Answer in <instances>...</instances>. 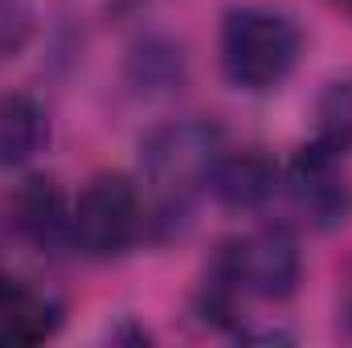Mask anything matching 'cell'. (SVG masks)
Masks as SVG:
<instances>
[{"label":"cell","instance_id":"cell-1","mask_svg":"<svg viewBox=\"0 0 352 348\" xmlns=\"http://www.w3.org/2000/svg\"><path fill=\"white\" fill-rule=\"evenodd\" d=\"M221 74L234 90L270 94L278 90L303 54L295 17L270 4H238L221 21Z\"/></svg>","mask_w":352,"mask_h":348},{"label":"cell","instance_id":"cell-2","mask_svg":"<svg viewBox=\"0 0 352 348\" xmlns=\"http://www.w3.org/2000/svg\"><path fill=\"white\" fill-rule=\"evenodd\" d=\"M226 152V131L213 119H173L144 135L140 168L164 213H184L188 201L209 184L213 164Z\"/></svg>","mask_w":352,"mask_h":348},{"label":"cell","instance_id":"cell-3","mask_svg":"<svg viewBox=\"0 0 352 348\" xmlns=\"http://www.w3.org/2000/svg\"><path fill=\"white\" fill-rule=\"evenodd\" d=\"M144 197L123 173H98L70 205L66 242L87 259H115L144 234Z\"/></svg>","mask_w":352,"mask_h":348},{"label":"cell","instance_id":"cell-4","mask_svg":"<svg viewBox=\"0 0 352 348\" xmlns=\"http://www.w3.org/2000/svg\"><path fill=\"white\" fill-rule=\"evenodd\" d=\"M213 274L230 279L238 287V295L283 303L299 291L303 254H299V242L287 226H263L250 238L221 246V254L213 262Z\"/></svg>","mask_w":352,"mask_h":348},{"label":"cell","instance_id":"cell-5","mask_svg":"<svg viewBox=\"0 0 352 348\" xmlns=\"http://www.w3.org/2000/svg\"><path fill=\"white\" fill-rule=\"evenodd\" d=\"M287 188H291L295 205L316 226H340V221H349L352 184L340 173V156H328L316 144H307L295 156V164L287 168Z\"/></svg>","mask_w":352,"mask_h":348},{"label":"cell","instance_id":"cell-6","mask_svg":"<svg viewBox=\"0 0 352 348\" xmlns=\"http://www.w3.org/2000/svg\"><path fill=\"white\" fill-rule=\"evenodd\" d=\"M278 164L266 156L263 148H246V152H221V160L209 173V193L226 205V209H263L266 201L278 193Z\"/></svg>","mask_w":352,"mask_h":348},{"label":"cell","instance_id":"cell-7","mask_svg":"<svg viewBox=\"0 0 352 348\" xmlns=\"http://www.w3.org/2000/svg\"><path fill=\"white\" fill-rule=\"evenodd\" d=\"M8 221L12 230L33 242V246H62L70 234V205L58 180L50 176H29L12 197H8Z\"/></svg>","mask_w":352,"mask_h":348},{"label":"cell","instance_id":"cell-8","mask_svg":"<svg viewBox=\"0 0 352 348\" xmlns=\"http://www.w3.org/2000/svg\"><path fill=\"white\" fill-rule=\"evenodd\" d=\"M62 324V307L37 295L25 279L0 270V345H37L54 336Z\"/></svg>","mask_w":352,"mask_h":348},{"label":"cell","instance_id":"cell-9","mask_svg":"<svg viewBox=\"0 0 352 348\" xmlns=\"http://www.w3.org/2000/svg\"><path fill=\"white\" fill-rule=\"evenodd\" d=\"M50 144V115L33 94H0V168H25Z\"/></svg>","mask_w":352,"mask_h":348},{"label":"cell","instance_id":"cell-10","mask_svg":"<svg viewBox=\"0 0 352 348\" xmlns=\"http://www.w3.org/2000/svg\"><path fill=\"white\" fill-rule=\"evenodd\" d=\"M320 152L328 156H349L352 152V78L344 83H332V87L320 94V107H316V140H311Z\"/></svg>","mask_w":352,"mask_h":348},{"label":"cell","instance_id":"cell-11","mask_svg":"<svg viewBox=\"0 0 352 348\" xmlns=\"http://www.w3.org/2000/svg\"><path fill=\"white\" fill-rule=\"evenodd\" d=\"M131 74L140 87H176L184 83V58L168 41H144L131 58Z\"/></svg>","mask_w":352,"mask_h":348},{"label":"cell","instance_id":"cell-12","mask_svg":"<svg viewBox=\"0 0 352 348\" xmlns=\"http://www.w3.org/2000/svg\"><path fill=\"white\" fill-rule=\"evenodd\" d=\"M340 4H344V8H349V12H352V0H340Z\"/></svg>","mask_w":352,"mask_h":348}]
</instances>
